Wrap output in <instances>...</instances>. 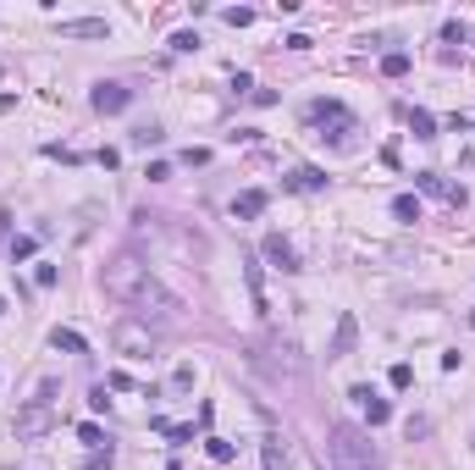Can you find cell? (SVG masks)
Returning a JSON list of instances; mask_svg holds the SVG:
<instances>
[{"mask_svg": "<svg viewBox=\"0 0 475 470\" xmlns=\"http://www.w3.org/2000/svg\"><path fill=\"white\" fill-rule=\"evenodd\" d=\"M100 282H105V294H111L122 310L133 315V321H144V326H177V321H182V299L160 282L139 255H116Z\"/></svg>", "mask_w": 475, "mask_h": 470, "instance_id": "1", "label": "cell"}, {"mask_svg": "<svg viewBox=\"0 0 475 470\" xmlns=\"http://www.w3.org/2000/svg\"><path fill=\"white\" fill-rule=\"evenodd\" d=\"M326 460H332V470H382L376 448H371V432H359V426H348V420L332 426V437H326Z\"/></svg>", "mask_w": 475, "mask_h": 470, "instance_id": "2", "label": "cell"}, {"mask_svg": "<svg viewBox=\"0 0 475 470\" xmlns=\"http://www.w3.org/2000/svg\"><path fill=\"white\" fill-rule=\"evenodd\" d=\"M310 122H320V128H332V139H348L359 122H354V111L348 105H337V100H316L310 105Z\"/></svg>", "mask_w": 475, "mask_h": 470, "instance_id": "3", "label": "cell"}, {"mask_svg": "<svg viewBox=\"0 0 475 470\" xmlns=\"http://www.w3.org/2000/svg\"><path fill=\"white\" fill-rule=\"evenodd\" d=\"M94 111L100 116H116V111H127V100H133V89H122V83H94Z\"/></svg>", "mask_w": 475, "mask_h": 470, "instance_id": "4", "label": "cell"}, {"mask_svg": "<svg viewBox=\"0 0 475 470\" xmlns=\"http://www.w3.org/2000/svg\"><path fill=\"white\" fill-rule=\"evenodd\" d=\"M414 188H426V194H437V199H448V205H465V188H459V183H442L437 172H414Z\"/></svg>", "mask_w": 475, "mask_h": 470, "instance_id": "5", "label": "cell"}, {"mask_svg": "<svg viewBox=\"0 0 475 470\" xmlns=\"http://www.w3.org/2000/svg\"><path fill=\"white\" fill-rule=\"evenodd\" d=\"M348 398H359V409H365V420H371V426H387V420H393V404H387V398H376L371 388H354Z\"/></svg>", "mask_w": 475, "mask_h": 470, "instance_id": "6", "label": "cell"}, {"mask_svg": "<svg viewBox=\"0 0 475 470\" xmlns=\"http://www.w3.org/2000/svg\"><path fill=\"white\" fill-rule=\"evenodd\" d=\"M61 39H105V17H67Z\"/></svg>", "mask_w": 475, "mask_h": 470, "instance_id": "7", "label": "cell"}, {"mask_svg": "<svg viewBox=\"0 0 475 470\" xmlns=\"http://www.w3.org/2000/svg\"><path fill=\"white\" fill-rule=\"evenodd\" d=\"M265 260H271L277 271H299V255L288 249V238H282V233H271V238H265Z\"/></svg>", "mask_w": 475, "mask_h": 470, "instance_id": "8", "label": "cell"}, {"mask_svg": "<svg viewBox=\"0 0 475 470\" xmlns=\"http://www.w3.org/2000/svg\"><path fill=\"white\" fill-rule=\"evenodd\" d=\"M354 343H359V321H354V315H343V321H337V338H332V360L354 354Z\"/></svg>", "mask_w": 475, "mask_h": 470, "instance_id": "9", "label": "cell"}, {"mask_svg": "<svg viewBox=\"0 0 475 470\" xmlns=\"http://www.w3.org/2000/svg\"><path fill=\"white\" fill-rule=\"evenodd\" d=\"M260 465H265V470H288V465H293L288 443H282V437H265V443H260Z\"/></svg>", "mask_w": 475, "mask_h": 470, "instance_id": "10", "label": "cell"}, {"mask_svg": "<svg viewBox=\"0 0 475 470\" xmlns=\"http://www.w3.org/2000/svg\"><path fill=\"white\" fill-rule=\"evenodd\" d=\"M45 426H50V404H45V398L28 404V409L17 415V432H45Z\"/></svg>", "mask_w": 475, "mask_h": 470, "instance_id": "11", "label": "cell"}, {"mask_svg": "<svg viewBox=\"0 0 475 470\" xmlns=\"http://www.w3.org/2000/svg\"><path fill=\"white\" fill-rule=\"evenodd\" d=\"M260 211H265V188H243V194L233 199V216H243V222L260 216Z\"/></svg>", "mask_w": 475, "mask_h": 470, "instance_id": "12", "label": "cell"}, {"mask_svg": "<svg viewBox=\"0 0 475 470\" xmlns=\"http://www.w3.org/2000/svg\"><path fill=\"white\" fill-rule=\"evenodd\" d=\"M288 188H304V194H316V188H326V172H316V166H299V172L288 177Z\"/></svg>", "mask_w": 475, "mask_h": 470, "instance_id": "13", "label": "cell"}, {"mask_svg": "<svg viewBox=\"0 0 475 470\" xmlns=\"http://www.w3.org/2000/svg\"><path fill=\"white\" fill-rule=\"evenodd\" d=\"M50 343H56V349H67V354H88V343H83L72 326H56V332H50Z\"/></svg>", "mask_w": 475, "mask_h": 470, "instance_id": "14", "label": "cell"}, {"mask_svg": "<svg viewBox=\"0 0 475 470\" xmlns=\"http://www.w3.org/2000/svg\"><path fill=\"white\" fill-rule=\"evenodd\" d=\"M393 216H398V222H420V199H414V194H398V199H393Z\"/></svg>", "mask_w": 475, "mask_h": 470, "instance_id": "15", "label": "cell"}, {"mask_svg": "<svg viewBox=\"0 0 475 470\" xmlns=\"http://www.w3.org/2000/svg\"><path fill=\"white\" fill-rule=\"evenodd\" d=\"M409 128H414V139H437V122H431V111H409Z\"/></svg>", "mask_w": 475, "mask_h": 470, "instance_id": "16", "label": "cell"}, {"mask_svg": "<svg viewBox=\"0 0 475 470\" xmlns=\"http://www.w3.org/2000/svg\"><path fill=\"white\" fill-rule=\"evenodd\" d=\"M382 73H387V78H403V73H409V56H403V50H387V56H382Z\"/></svg>", "mask_w": 475, "mask_h": 470, "instance_id": "17", "label": "cell"}, {"mask_svg": "<svg viewBox=\"0 0 475 470\" xmlns=\"http://www.w3.org/2000/svg\"><path fill=\"white\" fill-rule=\"evenodd\" d=\"M171 50H182V56H188V50H199V33H194V28H182V33H171Z\"/></svg>", "mask_w": 475, "mask_h": 470, "instance_id": "18", "label": "cell"}, {"mask_svg": "<svg viewBox=\"0 0 475 470\" xmlns=\"http://www.w3.org/2000/svg\"><path fill=\"white\" fill-rule=\"evenodd\" d=\"M233 443H221V437H210V460H216V465H233Z\"/></svg>", "mask_w": 475, "mask_h": 470, "instance_id": "19", "label": "cell"}, {"mask_svg": "<svg viewBox=\"0 0 475 470\" xmlns=\"http://www.w3.org/2000/svg\"><path fill=\"white\" fill-rule=\"evenodd\" d=\"M160 139H166V133H160V128H139V133H133V144H139V150H155Z\"/></svg>", "mask_w": 475, "mask_h": 470, "instance_id": "20", "label": "cell"}, {"mask_svg": "<svg viewBox=\"0 0 475 470\" xmlns=\"http://www.w3.org/2000/svg\"><path fill=\"white\" fill-rule=\"evenodd\" d=\"M78 437H83V443H88V448H105V432H100L94 420H88V426H78Z\"/></svg>", "mask_w": 475, "mask_h": 470, "instance_id": "21", "label": "cell"}, {"mask_svg": "<svg viewBox=\"0 0 475 470\" xmlns=\"http://www.w3.org/2000/svg\"><path fill=\"white\" fill-rule=\"evenodd\" d=\"M221 17H227L233 28H249V22H254V11H249V6H233V11H221Z\"/></svg>", "mask_w": 475, "mask_h": 470, "instance_id": "22", "label": "cell"}, {"mask_svg": "<svg viewBox=\"0 0 475 470\" xmlns=\"http://www.w3.org/2000/svg\"><path fill=\"white\" fill-rule=\"evenodd\" d=\"M393 388H398V393L414 388V371H409V365H393Z\"/></svg>", "mask_w": 475, "mask_h": 470, "instance_id": "23", "label": "cell"}, {"mask_svg": "<svg viewBox=\"0 0 475 470\" xmlns=\"http://www.w3.org/2000/svg\"><path fill=\"white\" fill-rule=\"evenodd\" d=\"M0 315H6V299H0Z\"/></svg>", "mask_w": 475, "mask_h": 470, "instance_id": "24", "label": "cell"}]
</instances>
